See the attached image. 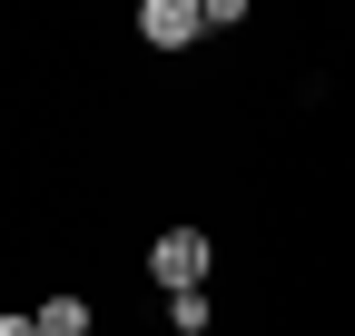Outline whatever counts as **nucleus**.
Wrapping results in <instances>:
<instances>
[{"label":"nucleus","instance_id":"nucleus-4","mask_svg":"<svg viewBox=\"0 0 355 336\" xmlns=\"http://www.w3.org/2000/svg\"><path fill=\"white\" fill-rule=\"evenodd\" d=\"M168 326H178V336H198V326H207V297H198V287H188V297H168Z\"/></svg>","mask_w":355,"mask_h":336},{"label":"nucleus","instance_id":"nucleus-5","mask_svg":"<svg viewBox=\"0 0 355 336\" xmlns=\"http://www.w3.org/2000/svg\"><path fill=\"white\" fill-rule=\"evenodd\" d=\"M0 336H40V317H0Z\"/></svg>","mask_w":355,"mask_h":336},{"label":"nucleus","instance_id":"nucleus-1","mask_svg":"<svg viewBox=\"0 0 355 336\" xmlns=\"http://www.w3.org/2000/svg\"><path fill=\"white\" fill-rule=\"evenodd\" d=\"M148 277L168 287V297H188V287L207 277V237H198V228H168V237L148 247Z\"/></svg>","mask_w":355,"mask_h":336},{"label":"nucleus","instance_id":"nucleus-3","mask_svg":"<svg viewBox=\"0 0 355 336\" xmlns=\"http://www.w3.org/2000/svg\"><path fill=\"white\" fill-rule=\"evenodd\" d=\"M40 336H89V307L79 297H50V307H40Z\"/></svg>","mask_w":355,"mask_h":336},{"label":"nucleus","instance_id":"nucleus-2","mask_svg":"<svg viewBox=\"0 0 355 336\" xmlns=\"http://www.w3.org/2000/svg\"><path fill=\"white\" fill-rule=\"evenodd\" d=\"M139 40H148V50H188V40H207V0H148V10H139Z\"/></svg>","mask_w":355,"mask_h":336}]
</instances>
